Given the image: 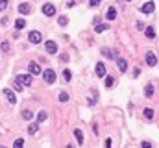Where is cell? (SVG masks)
<instances>
[{
	"mask_svg": "<svg viewBox=\"0 0 159 148\" xmlns=\"http://www.w3.org/2000/svg\"><path fill=\"white\" fill-rule=\"evenodd\" d=\"M28 70H30V74H33V76H37V74H41L43 70H41V67L37 65V63H30L28 65Z\"/></svg>",
	"mask_w": 159,
	"mask_h": 148,
	"instance_id": "9c48e42d",
	"label": "cell"
},
{
	"mask_svg": "<svg viewBox=\"0 0 159 148\" xmlns=\"http://www.w3.org/2000/svg\"><path fill=\"white\" fill-rule=\"evenodd\" d=\"M98 33H102V32H105V30H109V26L107 24H96V28H95Z\"/></svg>",
	"mask_w": 159,
	"mask_h": 148,
	"instance_id": "44dd1931",
	"label": "cell"
},
{
	"mask_svg": "<svg viewBox=\"0 0 159 148\" xmlns=\"http://www.w3.org/2000/svg\"><path fill=\"white\" fill-rule=\"evenodd\" d=\"M4 94H6L8 102H9L11 106H15V104H17V96L13 94V91H11V89H4Z\"/></svg>",
	"mask_w": 159,
	"mask_h": 148,
	"instance_id": "52a82bcc",
	"label": "cell"
},
{
	"mask_svg": "<svg viewBox=\"0 0 159 148\" xmlns=\"http://www.w3.org/2000/svg\"><path fill=\"white\" fill-rule=\"evenodd\" d=\"M8 2H9V0H0V11H6V8H8Z\"/></svg>",
	"mask_w": 159,
	"mask_h": 148,
	"instance_id": "f1b7e54d",
	"label": "cell"
},
{
	"mask_svg": "<svg viewBox=\"0 0 159 148\" xmlns=\"http://www.w3.org/2000/svg\"><path fill=\"white\" fill-rule=\"evenodd\" d=\"M0 48H2L4 52H8V50H9V44H8V43H2V44H0Z\"/></svg>",
	"mask_w": 159,
	"mask_h": 148,
	"instance_id": "4dcf8cb0",
	"label": "cell"
},
{
	"mask_svg": "<svg viewBox=\"0 0 159 148\" xmlns=\"http://www.w3.org/2000/svg\"><path fill=\"white\" fill-rule=\"evenodd\" d=\"M30 11H32L30 4H26V2H22V4H19V13H22V15H28Z\"/></svg>",
	"mask_w": 159,
	"mask_h": 148,
	"instance_id": "8fae6325",
	"label": "cell"
},
{
	"mask_svg": "<svg viewBox=\"0 0 159 148\" xmlns=\"http://www.w3.org/2000/svg\"><path fill=\"white\" fill-rule=\"evenodd\" d=\"M113 83H115V78L107 76V78H105V87H113Z\"/></svg>",
	"mask_w": 159,
	"mask_h": 148,
	"instance_id": "cb8c5ba5",
	"label": "cell"
},
{
	"mask_svg": "<svg viewBox=\"0 0 159 148\" xmlns=\"http://www.w3.org/2000/svg\"><path fill=\"white\" fill-rule=\"evenodd\" d=\"M128 2H130V0H128Z\"/></svg>",
	"mask_w": 159,
	"mask_h": 148,
	"instance_id": "d590c367",
	"label": "cell"
},
{
	"mask_svg": "<svg viewBox=\"0 0 159 148\" xmlns=\"http://www.w3.org/2000/svg\"><path fill=\"white\" fill-rule=\"evenodd\" d=\"M67 100H69V93H59V102H67Z\"/></svg>",
	"mask_w": 159,
	"mask_h": 148,
	"instance_id": "603a6c76",
	"label": "cell"
},
{
	"mask_svg": "<svg viewBox=\"0 0 159 148\" xmlns=\"http://www.w3.org/2000/svg\"><path fill=\"white\" fill-rule=\"evenodd\" d=\"M71 76H72L71 70H69V69H65V70H63V80H65V82H71Z\"/></svg>",
	"mask_w": 159,
	"mask_h": 148,
	"instance_id": "7402d4cb",
	"label": "cell"
},
{
	"mask_svg": "<svg viewBox=\"0 0 159 148\" xmlns=\"http://www.w3.org/2000/svg\"><path fill=\"white\" fill-rule=\"evenodd\" d=\"M57 22H59V26H67V24H69V19H67V17H59Z\"/></svg>",
	"mask_w": 159,
	"mask_h": 148,
	"instance_id": "484cf974",
	"label": "cell"
},
{
	"mask_svg": "<svg viewBox=\"0 0 159 148\" xmlns=\"http://www.w3.org/2000/svg\"><path fill=\"white\" fill-rule=\"evenodd\" d=\"M105 17H107L109 20H115V19H117V9H115V8L111 6V8L107 9V15H105Z\"/></svg>",
	"mask_w": 159,
	"mask_h": 148,
	"instance_id": "7c38bea8",
	"label": "cell"
},
{
	"mask_svg": "<svg viewBox=\"0 0 159 148\" xmlns=\"http://www.w3.org/2000/svg\"><path fill=\"white\" fill-rule=\"evenodd\" d=\"M24 26H26V20H24V19H17V20H15V28H17V30H22Z\"/></svg>",
	"mask_w": 159,
	"mask_h": 148,
	"instance_id": "e0dca14e",
	"label": "cell"
},
{
	"mask_svg": "<svg viewBox=\"0 0 159 148\" xmlns=\"http://www.w3.org/2000/svg\"><path fill=\"white\" fill-rule=\"evenodd\" d=\"M141 148H154V146H152V143H146V141H143Z\"/></svg>",
	"mask_w": 159,
	"mask_h": 148,
	"instance_id": "d6a6232c",
	"label": "cell"
},
{
	"mask_svg": "<svg viewBox=\"0 0 159 148\" xmlns=\"http://www.w3.org/2000/svg\"><path fill=\"white\" fill-rule=\"evenodd\" d=\"M43 78L47 83H54L56 82V72L52 69H47V70H43Z\"/></svg>",
	"mask_w": 159,
	"mask_h": 148,
	"instance_id": "6da1fadb",
	"label": "cell"
},
{
	"mask_svg": "<svg viewBox=\"0 0 159 148\" xmlns=\"http://www.w3.org/2000/svg\"><path fill=\"white\" fill-rule=\"evenodd\" d=\"M13 87H15V89H17V91H22V85H20V83H19V82H17V80H15V82H13Z\"/></svg>",
	"mask_w": 159,
	"mask_h": 148,
	"instance_id": "1f68e13d",
	"label": "cell"
},
{
	"mask_svg": "<svg viewBox=\"0 0 159 148\" xmlns=\"http://www.w3.org/2000/svg\"><path fill=\"white\" fill-rule=\"evenodd\" d=\"M0 148H6V146H2V144H0Z\"/></svg>",
	"mask_w": 159,
	"mask_h": 148,
	"instance_id": "e575fe53",
	"label": "cell"
},
{
	"mask_svg": "<svg viewBox=\"0 0 159 148\" xmlns=\"http://www.w3.org/2000/svg\"><path fill=\"white\" fill-rule=\"evenodd\" d=\"M100 2H102V0H89V4H91V6H93V8H96V6H98Z\"/></svg>",
	"mask_w": 159,
	"mask_h": 148,
	"instance_id": "f546056e",
	"label": "cell"
},
{
	"mask_svg": "<svg viewBox=\"0 0 159 148\" xmlns=\"http://www.w3.org/2000/svg\"><path fill=\"white\" fill-rule=\"evenodd\" d=\"M28 41H30V43H33V44L41 43V41H43L41 32H35V30H33V32H30V33H28Z\"/></svg>",
	"mask_w": 159,
	"mask_h": 148,
	"instance_id": "3957f363",
	"label": "cell"
},
{
	"mask_svg": "<svg viewBox=\"0 0 159 148\" xmlns=\"http://www.w3.org/2000/svg\"><path fill=\"white\" fill-rule=\"evenodd\" d=\"M117 65H119V70L120 72H126V69H128V63H126V59H117Z\"/></svg>",
	"mask_w": 159,
	"mask_h": 148,
	"instance_id": "4fadbf2b",
	"label": "cell"
},
{
	"mask_svg": "<svg viewBox=\"0 0 159 148\" xmlns=\"http://www.w3.org/2000/svg\"><path fill=\"white\" fill-rule=\"evenodd\" d=\"M154 9H155V4H154V2H146V4L141 6V13H144V15L154 13Z\"/></svg>",
	"mask_w": 159,
	"mask_h": 148,
	"instance_id": "5b68a950",
	"label": "cell"
},
{
	"mask_svg": "<svg viewBox=\"0 0 159 148\" xmlns=\"http://www.w3.org/2000/svg\"><path fill=\"white\" fill-rule=\"evenodd\" d=\"M43 15L54 17V15H56V6H54V4H44V6H43Z\"/></svg>",
	"mask_w": 159,
	"mask_h": 148,
	"instance_id": "277c9868",
	"label": "cell"
},
{
	"mask_svg": "<svg viewBox=\"0 0 159 148\" xmlns=\"http://www.w3.org/2000/svg\"><path fill=\"white\" fill-rule=\"evenodd\" d=\"M22 117H24L26 120H30V118H32L33 115H32V111H30V109H24V111H22Z\"/></svg>",
	"mask_w": 159,
	"mask_h": 148,
	"instance_id": "4316f807",
	"label": "cell"
},
{
	"mask_svg": "<svg viewBox=\"0 0 159 148\" xmlns=\"http://www.w3.org/2000/svg\"><path fill=\"white\" fill-rule=\"evenodd\" d=\"M144 94H146L148 98H150V96H154V85H152V83H148V85L144 87Z\"/></svg>",
	"mask_w": 159,
	"mask_h": 148,
	"instance_id": "d6986e66",
	"label": "cell"
},
{
	"mask_svg": "<svg viewBox=\"0 0 159 148\" xmlns=\"http://www.w3.org/2000/svg\"><path fill=\"white\" fill-rule=\"evenodd\" d=\"M144 117H146V118L150 120V118L154 117V109H150V107H148V109H144Z\"/></svg>",
	"mask_w": 159,
	"mask_h": 148,
	"instance_id": "83f0119b",
	"label": "cell"
},
{
	"mask_svg": "<svg viewBox=\"0 0 159 148\" xmlns=\"http://www.w3.org/2000/svg\"><path fill=\"white\" fill-rule=\"evenodd\" d=\"M144 33H146V37H148V39H154V37H155V30H154L152 26H148V28L144 30Z\"/></svg>",
	"mask_w": 159,
	"mask_h": 148,
	"instance_id": "ac0fdd59",
	"label": "cell"
},
{
	"mask_svg": "<svg viewBox=\"0 0 159 148\" xmlns=\"http://www.w3.org/2000/svg\"><path fill=\"white\" fill-rule=\"evenodd\" d=\"M17 82L20 83V85H32V76H30V74H19V76H17Z\"/></svg>",
	"mask_w": 159,
	"mask_h": 148,
	"instance_id": "7a4b0ae2",
	"label": "cell"
},
{
	"mask_svg": "<svg viewBox=\"0 0 159 148\" xmlns=\"http://www.w3.org/2000/svg\"><path fill=\"white\" fill-rule=\"evenodd\" d=\"M22 146H24V141H22V139H15L13 148H22Z\"/></svg>",
	"mask_w": 159,
	"mask_h": 148,
	"instance_id": "d4e9b609",
	"label": "cell"
},
{
	"mask_svg": "<svg viewBox=\"0 0 159 148\" xmlns=\"http://www.w3.org/2000/svg\"><path fill=\"white\" fill-rule=\"evenodd\" d=\"M95 70H96V76L98 78H102V76H105V65L100 61V63H96V67H95Z\"/></svg>",
	"mask_w": 159,
	"mask_h": 148,
	"instance_id": "ba28073f",
	"label": "cell"
},
{
	"mask_svg": "<svg viewBox=\"0 0 159 148\" xmlns=\"http://www.w3.org/2000/svg\"><path fill=\"white\" fill-rule=\"evenodd\" d=\"M44 50H47L48 54H57V44L54 41H47L44 43Z\"/></svg>",
	"mask_w": 159,
	"mask_h": 148,
	"instance_id": "8992f818",
	"label": "cell"
},
{
	"mask_svg": "<svg viewBox=\"0 0 159 148\" xmlns=\"http://www.w3.org/2000/svg\"><path fill=\"white\" fill-rule=\"evenodd\" d=\"M74 137H76L78 144H83V133H81V130H74Z\"/></svg>",
	"mask_w": 159,
	"mask_h": 148,
	"instance_id": "2e32d148",
	"label": "cell"
},
{
	"mask_svg": "<svg viewBox=\"0 0 159 148\" xmlns=\"http://www.w3.org/2000/svg\"><path fill=\"white\" fill-rule=\"evenodd\" d=\"M37 130H39V124H37V122H33V124H30V126H28V133H30V135H35V133H37Z\"/></svg>",
	"mask_w": 159,
	"mask_h": 148,
	"instance_id": "9a60e30c",
	"label": "cell"
},
{
	"mask_svg": "<svg viewBox=\"0 0 159 148\" xmlns=\"http://www.w3.org/2000/svg\"><path fill=\"white\" fill-rule=\"evenodd\" d=\"M146 63H148L150 67H155L157 58H155V54H154V52H146Z\"/></svg>",
	"mask_w": 159,
	"mask_h": 148,
	"instance_id": "30bf717a",
	"label": "cell"
},
{
	"mask_svg": "<svg viewBox=\"0 0 159 148\" xmlns=\"http://www.w3.org/2000/svg\"><path fill=\"white\" fill-rule=\"evenodd\" d=\"M47 111H39V115H37V124H43L44 120H47Z\"/></svg>",
	"mask_w": 159,
	"mask_h": 148,
	"instance_id": "5bb4252c",
	"label": "cell"
},
{
	"mask_svg": "<svg viewBox=\"0 0 159 148\" xmlns=\"http://www.w3.org/2000/svg\"><path fill=\"white\" fill-rule=\"evenodd\" d=\"M102 54L105 58H117V52H111V50H107V48H102Z\"/></svg>",
	"mask_w": 159,
	"mask_h": 148,
	"instance_id": "ffe728a7",
	"label": "cell"
},
{
	"mask_svg": "<svg viewBox=\"0 0 159 148\" xmlns=\"http://www.w3.org/2000/svg\"><path fill=\"white\" fill-rule=\"evenodd\" d=\"M105 148H111V139H105Z\"/></svg>",
	"mask_w": 159,
	"mask_h": 148,
	"instance_id": "836d02e7",
	"label": "cell"
}]
</instances>
